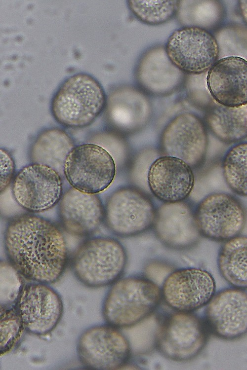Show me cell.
I'll list each match as a JSON object with an SVG mask.
<instances>
[{
	"instance_id": "1",
	"label": "cell",
	"mask_w": 247,
	"mask_h": 370,
	"mask_svg": "<svg viewBox=\"0 0 247 370\" xmlns=\"http://www.w3.org/2000/svg\"><path fill=\"white\" fill-rule=\"evenodd\" d=\"M4 241L9 262L28 280L51 284L66 268L68 257L64 236L47 219L32 214L13 218L7 224Z\"/></svg>"
},
{
	"instance_id": "2",
	"label": "cell",
	"mask_w": 247,
	"mask_h": 370,
	"mask_svg": "<svg viewBox=\"0 0 247 370\" xmlns=\"http://www.w3.org/2000/svg\"><path fill=\"white\" fill-rule=\"evenodd\" d=\"M106 103L104 89L92 75L84 72L65 78L58 87L51 102L55 120L73 128L86 127L103 111Z\"/></svg>"
},
{
	"instance_id": "3",
	"label": "cell",
	"mask_w": 247,
	"mask_h": 370,
	"mask_svg": "<svg viewBox=\"0 0 247 370\" xmlns=\"http://www.w3.org/2000/svg\"><path fill=\"white\" fill-rule=\"evenodd\" d=\"M161 296L158 286L147 278L135 276L118 280L105 297L102 314L110 325L131 327L153 313Z\"/></svg>"
},
{
	"instance_id": "4",
	"label": "cell",
	"mask_w": 247,
	"mask_h": 370,
	"mask_svg": "<svg viewBox=\"0 0 247 370\" xmlns=\"http://www.w3.org/2000/svg\"><path fill=\"white\" fill-rule=\"evenodd\" d=\"M126 262L125 251L119 241L98 237L87 239L80 245L74 254L72 268L82 284L96 288L117 281Z\"/></svg>"
},
{
	"instance_id": "5",
	"label": "cell",
	"mask_w": 247,
	"mask_h": 370,
	"mask_svg": "<svg viewBox=\"0 0 247 370\" xmlns=\"http://www.w3.org/2000/svg\"><path fill=\"white\" fill-rule=\"evenodd\" d=\"M116 174L115 161L104 148L93 144L79 145L65 162L64 174L72 187L89 194L105 190Z\"/></svg>"
},
{
	"instance_id": "6",
	"label": "cell",
	"mask_w": 247,
	"mask_h": 370,
	"mask_svg": "<svg viewBox=\"0 0 247 370\" xmlns=\"http://www.w3.org/2000/svg\"><path fill=\"white\" fill-rule=\"evenodd\" d=\"M207 330L205 322L198 316L178 311L161 324L155 335V343L166 358L179 362L189 361L204 348Z\"/></svg>"
},
{
	"instance_id": "7",
	"label": "cell",
	"mask_w": 247,
	"mask_h": 370,
	"mask_svg": "<svg viewBox=\"0 0 247 370\" xmlns=\"http://www.w3.org/2000/svg\"><path fill=\"white\" fill-rule=\"evenodd\" d=\"M194 216L201 236L216 242H225L241 234L246 222L243 204L224 192L211 193L198 205Z\"/></svg>"
},
{
	"instance_id": "8",
	"label": "cell",
	"mask_w": 247,
	"mask_h": 370,
	"mask_svg": "<svg viewBox=\"0 0 247 370\" xmlns=\"http://www.w3.org/2000/svg\"><path fill=\"white\" fill-rule=\"evenodd\" d=\"M77 350L84 367L97 370L119 369L131 354L127 338L109 324L94 326L83 331L79 337Z\"/></svg>"
},
{
	"instance_id": "9",
	"label": "cell",
	"mask_w": 247,
	"mask_h": 370,
	"mask_svg": "<svg viewBox=\"0 0 247 370\" xmlns=\"http://www.w3.org/2000/svg\"><path fill=\"white\" fill-rule=\"evenodd\" d=\"M165 52L179 70L198 74L209 70L216 62L219 47L215 38L206 30L190 26L176 30L171 34Z\"/></svg>"
},
{
	"instance_id": "10",
	"label": "cell",
	"mask_w": 247,
	"mask_h": 370,
	"mask_svg": "<svg viewBox=\"0 0 247 370\" xmlns=\"http://www.w3.org/2000/svg\"><path fill=\"white\" fill-rule=\"evenodd\" d=\"M156 211L150 199L132 188L124 187L114 192L104 208L106 224L115 234L132 236L150 228Z\"/></svg>"
},
{
	"instance_id": "11",
	"label": "cell",
	"mask_w": 247,
	"mask_h": 370,
	"mask_svg": "<svg viewBox=\"0 0 247 370\" xmlns=\"http://www.w3.org/2000/svg\"><path fill=\"white\" fill-rule=\"evenodd\" d=\"M12 193L25 210L34 213L46 211L59 203L63 195L60 175L45 165H28L14 178Z\"/></svg>"
},
{
	"instance_id": "12",
	"label": "cell",
	"mask_w": 247,
	"mask_h": 370,
	"mask_svg": "<svg viewBox=\"0 0 247 370\" xmlns=\"http://www.w3.org/2000/svg\"><path fill=\"white\" fill-rule=\"evenodd\" d=\"M25 330L37 335L51 333L60 321L63 304L60 295L48 284H24L15 306Z\"/></svg>"
},
{
	"instance_id": "13",
	"label": "cell",
	"mask_w": 247,
	"mask_h": 370,
	"mask_svg": "<svg viewBox=\"0 0 247 370\" xmlns=\"http://www.w3.org/2000/svg\"><path fill=\"white\" fill-rule=\"evenodd\" d=\"M215 282L207 271L197 268L177 270L165 279L162 295L179 312H191L207 305L215 295Z\"/></svg>"
},
{
	"instance_id": "14",
	"label": "cell",
	"mask_w": 247,
	"mask_h": 370,
	"mask_svg": "<svg viewBox=\"0 0 247 370\" xmlns=\"http://www.w3.org/2000/svg\"><path fill=\"white\" fill-rule=\"evenodd\" d=\"M205 323L208 331L227 340L247 333V293L242 289L223 290L214 295L207 304Z\"/></svg>"
},
{
	"instance_id": "15",
	"label": "cell",
	"mask_w": 247,
	"mask_h": 370,
	"mask_svg": "<svg viewBox=\"0 0 247 370\" xmlns=\"http://www.w3.org/2000/svg\"><path fill=\"white\" fill-rule=\"evenodd\" d=\"M207 143L203 122L189 113L173 118L165 129L162 137L164 149L167 155L182 159L191 167L203 162Z\"/></svg>"
},
{
	"instance_id": "16",
	"label": "cell",
	"mask_w": 247,
	"mask_h": 370,
	"mask_svg": "<svg viewBox=\"0 0 247 370\" xmlns=\"http://www.w3.org/2000/svg\"><path fill=\"white\" fill-rule=\"evenodd\" d=\"M194 182L191 167L182 159L171 156L158 158L148 170L149 187L165 203L184 200L192 192Z\"/></svg>"
},
{
	"instance_id": "17",
	"label": "cell",
	"mask_w": 247,
	"mask_h": 370,
	"mask_svg": "<svg viewBox=\"0 0 247 370\" xmlns=\"http://www.w3.org/2000/svg\"><path fill=\"white\" fill-rule=\"evenodd\" d=\"M207 85L212 98L221 106L247 105V61L237 56L217 61L208 71Z\"/></svg>"
},
{
	"instance_id": "18",
	"label": "cell",
	"mask_w": 247,
	"mask_h": 370,
	"mask_svg": "<svg viewBox=\"0 0 247 370\" xmlns=\"http://www.w3.org/2000/svg\"><path fill=\"white\" fill-rule=\"evenodd\" d=\"M58 216L69 233L85 236L95 232L104 217V208L96 194L80 191L74 187L62 195L58 205Z\"/></svg>"
},
{
	"instance_id": "19",
	"label": "cell",
	"mask_w": 247,
	"mask_h": 370,
	"mask_svg": "<svg viewBox=\"0 0 247 370\" xmlns=\"http://www.w3.org/2000/svg\"><path fill=\"white\" fill-rule=\"evenodd\" d=\"M159 238L176 249L192 246L201 236L194 212L185 203H165L156 211L154 223Z\"/></svg>"
},
{
	"instance_id": "20",
	"label": "cell",
	"mask_w": 247,
	"mask_h": 370,
	"mask_svg": "<svg viewBox=\"0 0 247 370\" xmlns=\"http://www.w3.org/2000/svg\"><path fill=\"white\" fill-rule=\"evenodd\" d=\"M74 148L72 139L64 131L57 128L47 129L41 133L34 141L30 150L34 163L48 166L60 175L64 173L66 158Z\"/></svg>"
},
{
	"instance_id": "21",
	"label": "cell",
	"mask_w": 247,
	"mask_h": 370,
	"mask_svg": "<svg viewBox=\"0 0 247 370\" xmlns=\"http://www.w3.org/2000/svg\"><path fill=\"white\" fill-rule=\"evenodd\" d=\"M217 265L223 278L238 289H247V236L241 234L220 247Z\"/></svg>"
},
{
	"instance_id": "22",
	"label": "cell",
	"mask_w": 247,
	"mask_h": 370,
	"mask_svg": "<svg viewBox=\"0 0 247 370\" xmlns=\"http://www.w3.org/2000/svg\"><path fill=\"white\" fill-rule=\"evenodd\" d=\"M207 122L212 133L223 142L235 143L247 137V109L244 106L220 105L209 114Z\"/></svg>"
},
{
	"instance_id": "23",
	"label": "cell",
	"mask_w": 247,
	"mask_h": 370,
	"mask_svg": "<svg viewBox=\"0 0 247 370\" xmlns=\"http://www.w3.org/2000/svg\"><path fill=\"white\" fill-rule=\"evenodd\" d=\"M223 174L234 193L247 196V143L238 144L229 150L223 163Z\"/></svg>"
},
{
	"instance_id": "24",
	"label": "cell",
	"mask_w": 247,
	"mask_h": 370,
	"mask_svg": "<svg viewBox=\"0 0 247 370\" xmlns=\"http://www.w3.org/2000/svg\"><path fill=\"white\" fill-rule=\"evenodd\" d=\"M177 0H128L134 15L142 22L159 25L169 20L179 7Z\"/></svg>"
},
{
	"instance_id": "25",
	"label": "cell",
	"mask_w": 247,
	"mask_h": 370,
	"mask_svg": "<svg viewBox=\"0 0 247 370\" xmlns=\"http://www.w3.org/2000/svg\"><path fill=\"white\" fill-rule=\"evenodd\" d=\"M25 330L16 308L0 310V355L10 352L20 341Z\"/></svg>"
},
{
	"instance_id": "26",
	"label": "cell",
	"mask_w": 247,
	"mask_h": 370,
	"mask_svg": "<svg viewBox=\"0 0 247 370\" xmlns=\"http://www.w3.org/2000/svg\"><path fill=\"white\" fill-rule=\"evenodd\" d=\"M0 310L15 307L24 285L22 276L9 262H0Z\"/></svg>"
},
{
	"instance_id": "27",
	"label": "cell",
	"mask_w": 247,
	"mask_h": 370,
	"mask_svg": "<svg viewBox=\"0 0 247 370\" xmlns=\"http://www.w3.org/2000/svg\"><path fill=\"white\" fill-rule=\"evenodd\" d=\"M13 158L6 150H0V190L3 192L9 186L14 173Z\"/></svg>"
},
{
	"instance_id": "28",
	"label": "cell",
	"mask_w": 247,
	"mask_h": 370,
	"mask_svg": "<svg viewBox=\"0 0 247 370\" xmlns=\"http://www.w3.org/2000/svg\"><path fill=\"white\" fill-rule=\"evenodd\" d=\"M239 8L242 16L247 24V0H241L239 1Z\"/></svg>"
}]
</instances>
